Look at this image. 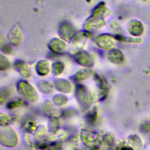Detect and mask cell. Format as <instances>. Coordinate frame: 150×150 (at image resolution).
Wrapping results in <instances>:
<instances>
[{
	"label": "cell",
	"instance_id": "obj_1",
	"mask_svg": "<svg viewBox=\"0 0 150 150\" xmlns=\"http://www.w3.org/2000/svg\"><path fill=\"white\" fill-rule=\"evenodd\" d=\"M130 142L132 146H134L135 149H139L142 146V142L141 141V139L139 137L137 136H134L133 137H132Z\"/></svg>",
	"mask_w": 150,
	"mask_h": 150
},
{
	"label": "cell",
	"instance_id": "obj_2",
	"mask_svg": "<svg viewBox=\"0 0 150 150\" xmlns=\"http://www.w3.org/2000/svg\"><path fill=\"white\" fill-rule=\"evenodd\" d=\"M121 150H132V149L129 148H128V147H125V148H123Z\"/></svg>",
	"mask_w": 150,
	"mask_h": 150
}]
</instances>
